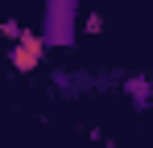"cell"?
Returning a JSON list of instances; mask_svg holds the SVG:
<instances>
[{"instance_id":"7a4b0ae2","label":"cell","mask_w":153,"mask_h":148,"mask_svg":"<svg viewBox=\"0 0 153 148\" xmlns=\"http://www.w3.org/2000/svg\"><path fill=\"white\" fill-rule=\"evenodd\" d=\"M46 41H42V33H21L17 41H13V49H8V62H13V70H21V74H29V70H37L42 66V58H46Z\"/></svg>"},{"instance_id":"3957f363","label":"cell","mask_w":153,"mask_h":148,"mask_svg":"<svg viewBox=\"0 0 153 148\" xmlns=\"http://www.w3.org/2000/svg\"><path fill=\"white\" fill-rule=\"evenodd\" d=\"M124 95L132 99L137 111H145V107L153 103V78H149V74H132V78H124Z\"/></svg>"},{"instance_id":"5b68a950","label":"cell","mask_w":153,"mask_h":148,"mask_svg":"<svg viewBox=\"0 0 153 148\" xmlns=\"http://www.w3.org/2000/svg\"><path fill=\"white\" fill-rule=\"evenodd\" d=\"M79 29H83V33H100V29H103V17H100V12H87V17L79 21Z\"/></svg>"},{"instance_id":"277c9868","label":"cell","mask_w":153,"mask_h":148,"mask_svg":"<svg viewBox=\"0 0 153 148\" xmlns=\"http://www.w3.org/2000/svg\"><path fill=\"white\" fill-rule=\"evenodd\" d=\"M21 33H25V25H21V21H13V17H8V21H0V37H13V41H17Z\"/></svg>"},{"instance_id":"6da1fadb","label":"cell","mask_w":153,"mask_h":148,"mask_svg":"<svg viewBox=\"0 0 153 148\" xmlns=\"http://www.w3.org/2000/svg\"><path fill=\"white\" fill-rule=\"evenodd\" d=\"M79 33V0H46L42 12V41L46 45H75Z\"/></svg>"}]
</instances>
